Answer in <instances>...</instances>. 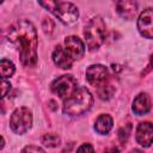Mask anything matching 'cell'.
Instances as JSON below:
<instances>
[{"instance_id":"cell-1","label":"cell","mask_w":153,"mask_h":153,"mask_svg":"<svg viewBox=\"0 0 153 153\" xmlns=\"http://www.w3.org/2000/svg\"><path fill=\"white\" fill-rule=\"evenodd\" d=\"M7 38L19 50V57L24 66L31 67L37 62V32L29 20H20L13 24Z\"/></svg>"},{"instance_id":"cell-2","label":"cell","mask_w":153,"mask_h":153,"mask_svg":"<svg viewBox=\"0 0 153 153\" xmlns=\"http://www.w3.org/2000/svg\"><path fill=\"white\" fill-rule=\"evenodd\" d=\"M93 104V98L88 90L78 87V90L63 102V112L71 116L86 112Z\"/></svg>"},{"instance_id":"cell-3","label":"cell","mask_w":153,"mask_h":153,"mask_svg":"<svg viewBox=\"0 0 153 153\" xmlns=\"http://www.w3.org/2000/svg\"><path fill=\"white\" fill-rule=\"evenodd\" d=\"M84 36L90 50L99 48L106 37V29L103 19L100 17L92 18L85 26Z\"/></svg>"},{"instance_id":"cell-4","label":"cell","mask_w":153,"mask_h":153,"mask_svg":"<svg viewBox=\"0 0 153 153\" xmlns=\"http://www.w3.org/2000/svg\"><path fill=\"white\" fill-rule=\"evenodd\" d=\"M39 4L45 8H48L51 13H54L65 24H72L78 19V16H79L78 8L72 2L48 1V2H39Z\"/></svg>"},{"instance_id":"cell-5","label":"cell","mask_w":153,"mask_h":153,"mask_svg":"<svg viewBox=\"0 0 153 153\" xmlns=\"http://www.w3.org/2000/svg\"><path fill=\"white\" fill-rule=\"evenodd\" d=\"M31 124H32V115L27 108L22 106L12 112L10 120V127L16 134L26 133L30 129Z\"/></svg>"},{"instance_id":"cell-6","label":"cell","mask_w":153,"mask_h":153,"mask_svg":"<svg viewBox=\"0 0 153 153\" xmlns=\"http://www.w3.org/2000/svg\"><path fill=\"white\" fill-rule=\"evenodd\" d=\"M51 90L65 102L78 90V84L72 75H61L51 84Z\"/></svg>"},{"instance_id":"cell-7","label":"cell","mask_w":153,"mask_h":153,"mask_svg":"<svg viewBox=\"0 0 153 153\" xmlns=\"http://www.w3.org/2000/svg\"><path fill=\"white\" fill-rule=\"evenodd\" d=\"M108 78H109L108 68L102 65H92L86 69V79L94 87H100L105 85Z\"/></svg>"},{"instance_id":"cell-8","label":"cell","mask_w":153,"mask_h":153,"mask_svg":"<svg viewBox=\"0 0 153 153\" xmlns=\"http://www.w3.org/2000/svg\"><path fill=\"white\" fill-rule=\"evenodd\" d=\"M137 29L146 38H153V8H146L137 19Z\"/></svg>"},{"instance_id":"cell-9","label":"cell","mask_w":153,"mask_h":153,"mask_svg":"<svg viewBox=\"0 0 153 153\" xmlns=\"http://www.w3.org/2000/svg\"><path fill=\"white\" fill-rule=\"evenodd\" d=\"M135 139L142 147H149L153 143V123L141 122L136 128Z\"/></svg>"},{"instance_id":"cell-10","label":"cell","mask_w":153,"mask_h":153,"mask_svg":"<svg viewBox=\"0 0 153 153\" xmlns=\"http://www.w3.org/2000/svg\"><path fill=\"white\" fill-rule=\"evenodd\" d=\"M65 47H66L67 54L69 55V57L72 60H79V59H81L82 55H84V53H85L84 43L76 36H68V37H66V39H65Z\"/></svg>"},{"instance_id":"cell-11","label":"cell","mask_w":153,"mask_h":153,"mask_svg":"<svg viewBox=\"0 0 153 153\" xmlns=\"http://www.w3.org/2000/svg\"><path fill=\"white\" fill-rule=\"evenodd\" d=\"M53 61L55 62V65L57 67H60L62 69L72 68V63H73V60L67 54L66 49H62L60 45H57L55 48V50L53 51Z\"/></svg>"},{"instance_id":"cell-12","label":"cell","mask_w":153,"mask_h":153,"mask_svg":"<svg viewBox=\"0 0 153 153\" xmlns=\"http://www.w3.org/2000/svg\"><path fill=\"white\" fill-rule=\"evenodd\" d=\"M151 110V98L147 93H140L134 98L133 102V111L141 116L147 114Z\"/></svg>"},{"instance_id":"cell-13","label":"cell","mask_w":153,"mask_h":153,"mask_svg":"<svg viewBox=\"0 0 153 153\" xmlns=\"http://www.w3.org/2000/svg\"><path fill=\"white\" fill-rule=\"evenodd\" d=\"M136 2L134 1H128V0H123V1H118L116 4V8L117 12L120 13V16L124 19H133L136 14Z\"/></svg>"},{"instance_id":"cell-14","label":"cell","mask_w":153,"mask_h":153,"mask_svg":"<svg viewBox=\"0 0 153 153\" xmlns=\"http://www.w3.org/2000/svg\"><path fill=\"white\" fill-rule=\"evenodd\" d=\"M112 118L110 115H106V114H103L100 115L97 120H96V123H94V129L97 133L99 134H108L110 131V129L112 128Z\"/></svg>"},{"instance_id":"cell-15","label":"cell","mask_w":153,"mask_h":153,"mask_svg":"<svg viewBox=\"0 0 153 153\" xmlns=\"http://www.w3.org/2000/svg\"><path fill=\"white\" fill-rule=\"evenodd\" d=\"M0 71H1V75H2L4 79L8 78L14 73V65L10 60L2 59L1 63H0Z\"/></svg>"},{"instance_id":"cell-16","label":"cell","mask_w":153,"mask_h":153,"mask_svg":"<svg viewBox=\"0 0 153 153\" xmlns=\"http://www.w3.org/2000/svg\"><path fill=\"white\" fill-rule=\"evenodd\" d=\"M98 96L100 99H104V100H108L112 97L114 92H115V88L112 85H109V84H105L100 87H98Z\"/></svg>"},{"instance_id":"cell-17","label":"cell","mask_w":153,"mask_h":153,"mask_svg":"<svg viewBox=\"0 0 153 153\" xmlns=\"http://www.w3.org/2000/svg\"><path fill=\"white\" fill-rule=\"evenodd\" d=\"M42 142L48 147H56V146L60 145V137L56 134H53V133L45 134L42 139Z\"/></svg>"},{"instance_id":"cell-18","label":"cell","mask_w":153,"mask_h":153,"mask_svg":"<svg viewBox=\"0 0 153 153\" xmlns=\"http://www.w3.org/2000/svg\"><path fill=\"white\" fill-rule=\"evenodd\" d=\"M130 130H131V126L130 124H127L124 127H122L120 130H118V139L122 143L127 142L128 137H129V134H130Z\"/></svg>"},{"instance_id":"cell-19","label":"cell","mask_w":153,"mask_h":153,"mask_svg":"<svg viewBox=\"0 0 153 153\" xmlns=\"http://www.w3.org/2000/svg\"><path fill=\"white\" fill-rule=\"evenodd\" d=\"M22 153H45V152H44L42 148L37 147V146L30 145V146H26V147L22 151Z\"/></svg>"},{"instance_id":"cell-20","label":"cell","mask_w":153,"mask_h":153,"mask_svg":"<svg viewBox=\"0 0 153 153\" xmlns=\"http://www.w3.org/2000/svg\"><path fill=\"white\" fill-rule=\"evenodd\" d=\"M76 153H94V149L90 143H84L78 148Z\"/></svg>"},{"instance_id":"cell-21","label":"cell","mask_w":153,"mask_h":153,"mask_svg":"<svg viewBox=\"0 0 153 153\" xmlns=\"http://www.w3.org/2000/svg\"><path fill=\"white\" fill-rule=\"evenodd\" d=\"M8 90H11V84H10V81H7V80H5L2 78V80H1V93H2V97H5L7 94Z\"/></svg>"},{"instance_id":"cell-22","label":"cell","mask_w":153,"mask_h":153,"mask_svg":"<svg viewBox=\"0 0 153 153\" xmlns=\"http://www.w3.org/2000/svg\"><path fill=\"white\" fill-rule=\"evenodd\" d=\"M53 27H54V23L49 18L48 19H44V22H43V29H44V31L45 32H51Z\"/></svg>"},{"instance_id":"cell-23","label":"cell","mask_w":153,"mask_h":153,"mask_svg":"<svg viewBox=\"0 0 153 153\" xmlns=\"http://www.w3.org/2000/svg\"><path fill=\"white\" fill-rule=\"evenodd\" d=\"M104 153H120V151H118L117 148H109V149H106Z\"/></svg>"},{"instance_id":"cell-24","label":"cell","mask_w":153,"mask_h":153,"mask_svg":"<svg viewBox=\"0 0 153 153\" xmlns=\"http://www.w3.org/2000/svg\"><path fill=\"white\" fill-rule=\"evenodd\" d=\"M129 153H143V152L140 151V149H133V151H130Z\"/></svg>"},{"instance_id":"cell-25","label":"cell","mask_w":153,"mask_h":153,"mask_svg":"<svg viewBox=\"0 0 153 153\" xmlns=\"http://www.w3.org/2000/svg\"><path fill=\"white\" fill-rule=\"evenodd\" d=\"M151 66H152V68H153V55L151 56Z\"/></svg>"}]
</instances>
